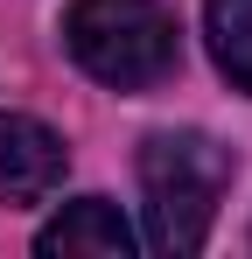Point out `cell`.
<instances>
[{
	"instance_id": "2",
	"label": "cell",
	"mask_w": 252,
	"mask_h": 259,
	"mask_svg": "<svg viewBox=\"0 0 252 259\" xmlns=\"http://www.w3.org/2000/svg\"><path fill=\"white\" fill-rule=\"evenodd\" d=\"M63 49L112 91H147L182 63V35L161 0H70Z\"/></svg>"
},
{
	"instance_id": "4",
	"label": "cell",
	"mask_w": 252,
	"mask_h": 259,
	"mask_svg": "<svg viewBox=\"0 0 252 259\" xmlns=\"http://www.w3.org/2000/svg\"><path fill=\"white\" fill-rule=\"evenodd\" d=\"M35 252H42V259H56V252L126 259V252H133V231H126V217L112 210L105 196H77V203H63V210L35 231Z\"/></svg>"
},
{
	"instance_id": "3",
	"label": "cell",
	"mask_w": 252,
	"mask_h": 259,
	"mask_svg": "<svg viewBox=\"0 0 252 259\" xmlns=\"http://www.w3.org/2000/svg\"><path fill=\"white\" fill-rule=\"evenodd\" d=\"M63 168L70 154L42 119H21V112L0 119V203H42L63 182Z\"/></svg>"
},
{
	"instance_id": "1",
	"label": "cell",
	"mask_w": 252,
	"mask_h": 259,
	"mask_svg": "<svg viewBox=\"0 0 252 259\" xmlns=\"http://www.w3.org/2000/svg\"><path fill=\"white\" fill-rule=\"evenodd\" d=\"M231 147L210 133H154L140 147V196H147V238L161 252H203L217 203L231 189Z\"/></svg>"
},
{
	"instance_id": "5",
	"label": "cell",
	"mask_w": 252,
	"mask_h": 259,
	"mask_svg": "<svg viewBox=\"0 0 252 259\" xmlns=\"http://www.w3.org/2000/svg\"><path fill=\"white\" fill-rule=\"evenodd\" d=\"M210 56L238 91H252V0H203Z\"/></svg>"
}]
</instances>
